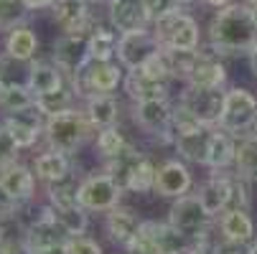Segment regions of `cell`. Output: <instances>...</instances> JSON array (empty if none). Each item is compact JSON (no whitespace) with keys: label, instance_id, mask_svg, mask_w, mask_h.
Here are the masks:
<instances>
[{"label":"cell","instance_id":"30bf717a","mask_svg":"<svg viewBox=\"0 0 257 254\" xmlns=\"http://www.w3.org/2000/svg\"><path fill=\"white\" fill-rule=\"evenodd\" d=\"M69 239V234L61 229V224L56 221L54 216V208L51 206H44L41 213L26 226L23 231V241L21 246L26 249V254H36L46 246H54V244H64Z\"/></svg>","mask_w":257,"mask_h":254},{"label":"cell","instance_id":"d6a6232c","mask_svg":"<svg viewBox=\"0 0 257 254\" xmlns=\"http://www.w3.org/2000/svg\"><path fill=\"white\" fill-rule=\"evenodd\" d=\"M36 107V94L28 84H6L0 92V110L6 112H21Z\"/></svg>","mask_w":257,"mask_h":254},{"label":"cell","instance_id":"ac0fdd59","mask_svg":"<svg viewBox=\"0 0 257 254\" xmlns=\"http://www.w3.org/2000/svg\"><path fill=\"white\" fill-rule=\"evenodd\" d=\"M51 16L61 33H87L92 26L89 0H54Z\"/></svg>","mask_w":257,"mask_h":254},{"label":"cell","instance_id":"484cf974","mask_svg":"<svg viewBox=\"0 0 257 254\" xmlns=\"http://www.w3.org/2000/svg\"><path fill=\"white\" fill-rule=\"evenodd\" d=\"M84 115L92 122V127L102 130V127H112L120 120V102L112 94H94L87 99Z\"/></svg>","mask_w":257,"mask_h":254},{"label":"cell","instance_id":"2e32d148","mask_svg":"<svg viewBox=\"0 0 257 254\" xmlns=\"http://www.w3.org/2000/svg\"><path fill=\"white\" fill-rule=\"evenodd\" d=\"M199 201L201 206L206 208V213L211 216H219V213H224L232 201H234V175H227V173H214L209 180H204L201 188H199Z\"/></svg>","mask_w":257,"mask_h":254},{"label":"cell","instance_id":"4dcf8cb0","mask_svg":"<svg viewBox=\"0 0 257 254\" xmlns=\"http://www.w3.org/2000/svg\"><path fill=\"white\" fill-rule=\"evenodd\" d=\"M234 168L247 180H257V132L252 135H237V153H234Z\"/></svg>","mask_w":257,"mask_h":254},{"label":"cell","instance_id":"d590c367","mask_svg":"<svg viewBox=\"0 0 257 254\" xmlns=\"http://www.w3.org/2000/svg\"><path fill=\"white\" fill-rule=\"evenodd\" d=\"M77 191H79V180L74 178V173L56 180V183H46V193H49V206L59 208V206H71L79 203L77 201Z\"/></svg>","mask_w":257,"mask_h":254},{"label":"cell","instance_id":"4fadbf2b","mask_svg":"<svg viewBox=\"0 0 257 254\" xmlns=\"http://www.w3.org/2000/svg\"><path fill=\"white\" fill-rule=\"evenodd\" d=\"M87 36L89 33H61L51 46V61L66 77H74L77 69L89 59L87 54Z\"/></svg>","mask_w":257,"mask_h":254},{"label":"cell","instance_id":"5bb4252c","mask_svg":"<svg viewBox=\"0 0 257 254\" xmlns=\"http://www.w3.org/2000/svg\"><path fill=\"white\" fill-rule=\"evenodd\" d=\"M107 18L117 33L145 31L153 23L145 0H115L112 6H107Z\"/></svg>","mask_w":257,"mask_h":254},{"label":"cell","instance_id":"7a4b0ae2","mask_svg":"<svg viewBox=\"0 0 257 254\" xmlns=\"http://www.w3.org/2000/svg\"><path fill=\"white\" fill-rule=\"evenodd\" d=\"M44 135H46L49 148L71 155V153H77L82 145L87 142V137L92 135V122L87 120L84 110H74V107H69V110H64L59 115L46 117Z\"/></svg>","mask_w":257,"mask_h":254},{"label":"cell","instance_id":"c3c4849f","mask_svg":"<svg viewBox=\"0 0 257 254\" xmlns=\"http://www.w3.org/2000/svg\"><path fill=\"white\" fill-rule=\"evenodd\" d=\"M247 56H249V69H252V74H254V79H257V44L252 46V51H249Z\"/></svg>","mask_w":257,"mask_h":254},{"label":"cell","instance_id":"cb8c5ba5","mask_svg":"<svg viewBox=\"0 0 257 254\" xmlns=\"http://www.w3.org/2000/svg\"><path fill=\"white\" fill-rule=\"evenodd\" d=\"M234 153H237V135L216 127L211 145H209V155H206V168L211 170H227L234 165Z\"/></svg>","mask_w":257,"mask_h":254},{"label":"cell","instance_id":"277c9868","mask_svg":"<svg viewBox=\"0 0 257 254\" xmlns=\"http://www.w3.org/2000/svg\"><path fill=\"white\" fill-rule=\"evenodd\" d=\"M153 33L163 49H183V51H196L201 46V28L199 21L183 11H176L171 16H163L153 23Z\"/></svg>","mask_w":257,"mask_h":254},{"label":"cell","instance_id":"3957f363","mask_svg":"<svg viewBox=\"0 0 257 254\" xmlns=\"http://www.w3.org/2000/svg\"><path fill=\"white\" fill-rule=\"evenodd\" d=\"M125 66L120 61H94V59H87L74 77L71 79V89H74L77 97H94V94H112L122 79H125Z\"/></svg>","mask_w":257,"mask_h":254},{"label":"cell","instance_id":"8fae6325","mask_svg":"<svg viewBox=\"0 0 257 254\" xmlns=\"http://www.w3.org/2000/svg\"><path fill=\"white\" fill-rule=\"evenodd\" d=\"M161 41L153 33V28L145 31H133V33H120V44H117V61L125 66V71L140 69L151 56L161 51Z\"/></svg>","mask_w":257,"mask_h":254},{"label":"cell","instance_id":"7c38bea8","mask_svg":"<svg viewBox=\"0 0 257 254\" xmlns=\"http://www.w3.org/2000/svg\"><path fill=\"white\" fill-rule=\"evenodd\" d=\"M168 221L183 231L186 236H196L201 231L209 229V221H211V216L206 213V208L201 206L199 196H178L168 211Z\"/></svg>","mask_w":257,"mask_h":254},{"label":"cell","instance_id":"e575fe53","mask_svg":"<svg viewBox=\"0 0 257 254\" xmlns=\"http://www.w3.org/2000/svg\"><path fill=\"white\" fill-rule=\"evenodd\" d=\"M74 89L69 87H61L56 92H46V94H39L36 97V110H39L44 117H51V115H59L64 110L71 107V99H74Z\"/></svg>","mask_w":257,"mask_h":254},{"label":"cell","instance_id":"83f0119b","mask_svg":"<svg viewBox=\"0 0 257 254\" xmlns=\"http://www.w3.org/2000/svg\"><path fill=\"white\" fill-rule=\"evenodd\" d=\"M122 87L133 102H145V99H166L168 97V84L166 82H153L143 77L140 71H127Z\"/></svg>","mask_w":257,"mask_h":254},{"label":"cell","instance_id":"603a6c76","mask_svg":"<svg viewBox=\"0 0 257 254\" xmlns=\"http://www.w3.org/2000/svg\"><path fill=\"white\" fill-rule=\"evenodd\" d=\"M64 79H66V74H64V71H61L54 61H33V64L28 66V79H26V84L33 89L36 97H39V94L56 92V89L66 87Z\"/></svg>","mask_w":257,"mask_h":254},{"label":"cell","instance_id":"6da1fadb","mask_svg":"<svg viewBox=\"0 0 257 254\" xmlns=\"http://www.w3.org/2000/svg\"><path fill=\"white\" fill-rule=\"evenodd\" d=\"M209 44L219 54H249L257 44V23L249 3H229L214 13Z\"/></svg>","mask_w":257,"mask_h":254},{"label":"cell","instance_id":"f546056e","mask_svg":"<svg viewBox=\"0 0 257 254\" xmlns=\"http://www.w3.org/2000/svg\"><path fill=\"white\" fill-rule=\"evenodd\" d=\"M143 158V153L138 148H133V145H127V148L122 153H117L115 158L104 160V173H109L115 178V183L127 193V183H130V175H133V168L138 165V160Z\"/></svg>","mask_w":257,"mask_h":254},{"label":"cell","instance_id":"d4e9b609","mask_svg":"<svg viewBox=\"0 0 257 254\" xmlns=\"http://www.w3.org/2000/svg\"><path fill=\"white\" fill-rule=\"evenodd\" d=\"M33 173L39 180L44 183H56V180L71 175V160H69V153H61V150H54L49 148L46 153H41L33 163Z\"/></svg>","mask_w":257,"mask_h":254},{"label":"cell","instance_id":"f6af8a7d","mask_svg":"<svg viewBox=\"0 0 257 254\" xmlns=\"http://www.w3.org/2000/svg\"><path fill=\"white\" fill-rule=\"evenodd\" d=\"M214 254H249V244L232 241V239H219Z\"/></svg>","mask_w":257,"mask_h":254},{"label":"cell","instance_id":"816d5d0a","mask_svg":"<svg viewBox=\"0 0 257 254\" xmlns=\"http://www.w3.org/2000/svg\"><path fill=\"white\" fill-rule=\"evenodd\" d=\"M249 254H257V239H254V241L249 244Z\"/></svg>","mask_w":257,"mask_h":254},{"label":"cell","instance_id":"11a10c76","mask_svg":"<svg viewBox=\"0 0 257 254\" xmlns=\"http://www.w3.org/2000/svg\"><path fill=\"white\" fill-rule=\"evenodd\" d=\"M183 6H191V3H201V0H181Z\"/></svg>","mask_w":257,"mask_h":254},{"label":"cell","instance_id":"e0dca14e","mask_svg":"<svg viewBox=\"0 0 257 254\" xmlns=\"http://www.w3.org/2000/svg\"><path fill=\"white\" fill-rule=\"evenodd\" d=\"M194 186L191 180V170L186 168V163L181 160H166L163 165H158L156 173V193L163 198H178L186 196Z\"/></svg>","mask_w":257,"mask_h":254},{"label":"cell","instance_id":"7bdbcfd3","mask_svg":"<svg viewBox=\"0 0 257 254\" xmlns=\"http://www.w3.org/2000/svg\"><path fill=\"white\" fill-rule=\"evenodd\" d=\"M66 246H69V251L71 254H102V246H99V241H94V239H89V236H69L66 239Z\"/></svg>","mask_w":257,"mask_h":254},{"label":"cell","instance_id":"9a60e30c","mask_svg":"<svg viewBox=\"0 0 257 254\" xmlns=\"http://www.w3.org/2000/svg\"><path fill=\"white\" fill-rule=\"evenodd\" d=\"M3 125L8 127V132L18 142V148L26 150V148H33V145L39 142V137L44 135L46 117L36 110V107H28V110H21V112H8Z\"/></svg>","mask_w":257,"mask_h":254},{"label":"cell","instance_id":"680465c9","mask_svg":"<svg viewBox=\"0 0 257 254\" xmlns=\"http://www.w3.org/2000/svg\"><path fill=\"white\" fill-rule=\"evenodd\" d=\"M254 132H257V122H254Z\"/></svg>","mask_w":257,"mask_h":254},{"label":"cell","instance_id":"db71d44e","mask_svg":"<svg viewBox=\"0 0 257 254\" xmlns=\"http://www.w3.org/2000/svg\"><path fill=\"white\" fill-rule=\"evenodd\" d=\"M6 244V236H3V224H0V246Z\"/></svg>","mask_w":257,"mask_h":254},{"label":"cell","instance_id":"f35d334b","mask_svg":"<svg viewBox=\"0 0 257 254\" xmlns=\"http://www.w3.org/2000/svg\"><path fill=\"white\" fill-rule=\"evenodd\" d=\"M28 8L23 0H0V31H13L18 26H26Z\"/></svg>","mask_w":257,"mask_h":254},{"label":"cell","instance_id":"60d3db41","mask_svg":"<svg viewBox=\"0 0 257 254\" xmlns=\"http://www.w3.org/2000/svg\"><path fill=\"white\" fill-rule=\"evenodd\" d=\"M18 142L13 140V135L8 132V127H0V168H6L8 163H13L18 158Z\"/></svg>","mask_w":257,"mask_h":254},{"label":"cell","instance_id":"b9f144b4","mask_svg":"<svg viewBox=\"0 0 257 254\" xmlns=\"http://www.w3.org/2000/svg\"><path fill=\"white\" fill-rule=\"evenodd\" d=\"M145 6H148V13H151V21L156 23L158 18L163 16H171L176 11H181V0H145Z\"/></svg>","mask_w":257,"mask_h":254},{"label":"cell","instance_id":"4316f807","mask_svg":"<svg viewBox=\"0 0 257 254\" xmlns=\"http://www.w3.org/2000/svg\"><path fill=\"white\" fill-rule=\"evenodd\" d=\"M117 44H120V33L109 26H94L87 36V54L94 61H112L117 56Z\"/></svg>","mask_w":257,"mask_h":254},{"label":"cell","instance_id":"8d00e7d4","mask_svg":"<svg viewBox=\"0 0 257 254\" xmlns=\"http://www.w3.org/2000/svg\"><path fill=\"white\" fill-rule=\"evenodd\" d=\"M156 173H158V168L151 163V158L143 155V158L138 160V165L133 168L127 191H130V193H148V191H156Z\"/></svg>","mask_w":257,"mask_h":254},{"label":"cell","instance_id":"9f6ffc18","mask_svg":"<svg viewBox=\"0 0 257 254\" xmlns=\"http://www.w3.org/2000/svg\"><path fill=\"white\" fill-rule=\"evenodd\" d=\"M244 3H249V6H252V3H257V0H244Z\"/></svg>","mask_w":257,"mask_h":254},{"label":"cell","instance_id":"7dc6e473","mask_svg":"<svg viewBox=\"0 0 257 254\" xmlns=\"http://www.w3.org/2000/svg\"><path fill=\"white\" fill-rule=\"evenodd\" d=\"M36 254H71V251H69V246H66V241H64V244H54V246H46V249L36 251Z\"/></svg>","mask_w":257,"mask_h":254},{"label":"cell","instance_id":"1f68e13d","mask_svg":"<svg viewBox=\"0 0 257 254\" xmlns=\"http://www.w3.org/2000/svg\"><path fill=\"white\" fill-rule=\"evenodd\" d=\"M54 216H56V221L61 224V229L69 236H82L87 231V226H89V211L84 206H79V203L59 206V208H54Z\"/></svg>","mask_w":257,"mask_h":254},{"label":"cell","instance_id":"f5cc1de1","mask_svg":"<svg viewBox=\"0 0 257 254\" xmlns=\"http://www.w3.org/2000/svg\"><path fill=\"white\" fill-rule=\"evenodd\" d=\"M249 8H252V16H254V23H257V3H252Z\"/></svg>","mask_w":257,"mask_h":254},{"label":"cell","instance_id":"d6986e66","mask_svg":"<svg viewBox=\"0 0 257 254\" xmlns=\"http://www.w3.org/2000/svg\"><path fill=\"white\" fill-rule=\"evenodd\" d=\"M224 82H227V69H224L222 59H219V51L211 44L204 51L199 46V61H196L186 84H191V87H224Z\"/></svg>","mask_w":257,"mask_h":254},{"label":"cell","instance_id":"52a82bcc","mask_svg":"<svg viewBox=\"0 0 257 254\" xmlns=\"http://www.w3.org/2000/svg\"><path fill=\"white\" fill-rule=\"evenodd\" d=\"M254 122H257V97L244 87L227 89L222 120H219L216 127H222L232 135H244L249 127H254Z\"/></svg>","mask_w":257,"mask_h":254},{"label":"cell","instance_id":"ee69618b","mask_svg":"<svg viewBox=\"0 0 257 254\" xmlns=\"http://www.w3.org/2000/svg\"><path fill=\"white\" fill-rule=\"evenodd\" d=\"M21 206H23V203H18V201L6 191V186L0 183V224L16 219V213H18V208H21Z\"/></svg>","mask_w":257,"mask_h":254},{"label":"cell","instance_id":"ba28073f","mask_svg":"<svg viewBox=\"0 0 257 254\" xmlns=\"http://www.w3.org/2000/svg\"><path fill=\"white\" fill-rule=\"evenodd\" d=\"M122 188L115 183V178L109 173H92L87 178L79 180V191H77V201L79 206H84L87 211H109L120 206L122 198Z\"/></svg>","mask_w":257,"mask_h":254},{"label":"cell","instance_id":"bcb514c9","mask_svg":"<svg viewBox=\"0 0 257 254\" xmlns=\"http://www.w3.org/2000/svg\"><path fill=\"white\" fill-rule=\"evenodd\" d=\"M28 11H44V8H51L54 0H23Z\"/></svg>","mask_w":257,"mask_h":254},{"label":"cell","instance_id":"44dd1931","mask_svg":"<svg viewBox=\"0 0 257 254\" xmlns=\"http://www.w3.org/2000/svg\"><path fill=\"white\" fill-rule=\"evenodd\" d=\"M0 183L6 186V191L18 203H28L33 198V191H36V173L28 165L13 160L6 168H0Z\"/></svg>","mask_w":257,"mask_h":254},{"label":"cell","instance_id":"f1b7e54d","mask_svg":"<svg viewBox=\"0 0 257 254\" xmlns=\"http://www.w3.org/2000/svg\"><path fill=\"white\" fill-rule=\"evenodd\" d=\"M6 54H11L18 61L31 64L39 54V36H36L28 26H18L13 31H8L6 36Z\"/></svg>","mask_w":257,"mask_h":254},{"label":"cell","instance_id":"74e56055","mask_svg":"<svg viewBox=\"0 0 257 254\" xmlns=\"http://www.w3.org/2000/svg\"><path fill=\"white\" fill-rule=\"evenodd\" d=\"M127 140H125V135L112 125V127H102L99 132H97V153L104 158V160H109V158H115L117 153H122L125 148H127Z\"/></svg>","mask_w":257,"mask_h":254},{"label":"cell","instance_id":"5b68a950","mask_svg":"<svg viewBox=\"0 0 257 254\" xmlns=\"http://www.w3.org/2000/svg\"><path fill=\"white\" fill-rule=\"evenodd\" d=\"M224 97H227V92L222 87H191V84H186V89L178 97V107L183 112H189L196 122L216 127L219 120H222Z\"/></svg>","mask_w":257,"mask_h":254},{"label":"cell","instance_id":"681fc988","mask_svg":"<svg viewBox=\"0 0 257 254\" xmlns=\"http://www.w3.org/2000/svg\"><path fill=\"white\" fill-rule=\"evenodd\" d=\"M201 3H204V6H209V8H216V11H219V8H224V6H229L232 0H201Z\"/></svg>","mask_w":257,"mask_h":254},{"label":"cell","instance_id":"f907efd6","mask_svg":"<svg viewBox=\"0 0 257 254\" xmlns=\"http://www.w3.org/2000/svg\"><path fill=\"white\" fill-rule=\"evenodd\" d=\"M89 3H94V6H112L115 0H89Z\"/></svg>","mask_w":257,"mask_h":254},{"label":"cell","instance_id":"ffe728a7","mask_svg":"<svg viewBox=\"0 0 257 254\" xmlns=\"http://www.w3.org/2000/svg\"><path fill=\"white\" fill-rule=\"evenodd\" d=\"M140 226H143V221L138 219V216H135L130 208L115 206V208H109V211H107L104 231H107L109 239H112L117 246H122V249H127V246L138 239Z\"/></svg>","mask_w":257,"mask_h":254},{"label":"cell","instance_id":"8992f818","mask_svg":"<svg viewBox=\"0 0 257 254\" xmlns=\"http://www.w3.org/2000/svg\"><path fill=\"white\" fill-rule=\"evenodd\" d=\"M130 246H143V249H151L156 254H189L191 251V236L178 231L171 221L168 224L143 221L140 234H138V239Z\"/></svg>","mask_w":257,"mask_h":254},{"label":"cell","instance_id":"836d02e7","mask_svg":"<svg viewBox=\"0 0 257 254\" xmlns=\"http://www.w3.org/2000/svg\"><path fill=\"white\" fill-rule=\"evenodd\" d=\"M163 59L168 64V71L173 79H183L189 82L191 71L199 61V49L196 51H183V49H163Z\"/></svg>","mask_w":257,"mask_h":254},{"label":"cell","instance_id":"9c48e42d","mask_svg":"<svg viewBox=\"0 0 257 254\" xmlns=\"http://www.w3.org/2000/svg\"><path fill=\"white\" fill-rule=\"evenodd\" d=\"M133 117H135V122H138V127H140L143 132L173 142V107H171L168 97H166V99L135 102Z\"/></svg>","mask_w":257,"mask_h":254},{"label":"cell","instance_id":"6f0895ef","mask_svg":"<svg viewBox=\"0 0 257 254\" xmlns=\"http://www.w3.org/2000/svg\"><path fill=\"white\" fill-rule=\"evenodd\" d=\"M0 92H3V82H0Z\"/></svg>","mask_w":257,"mask_h":254},{"label":"cell","instance_id":"7402d4cb","mask_svg":"<svg viewBox=\"0 0 257 254\" xmlns=\"http://www.w3.org/2000/svg\"><path fill=\"white\" fill-rule=\"evenodd\" d=\"M219 234H222V239H232L242 244H252L257 239L254 221L242 206H232L224 213H219Z\"/></svg>","mask_w":257,"mask_h":254},{"label":"cell","instance_id":"ab89813d","mask_svg":"<svg viewBox=\"0 0 257 254\" xmlns=\"http://www.w3.org/2000/svg\"><path fill=\"white\" fill-rule=\"evenodd\" d=\"M133 71H140L143 77H148V79H153V82H166V84L173 79L171 71H168V64H166V59H163V49H161L156 56H151L140 69H133Z\"/></svg>","mask_w":257,"mask_h":254}]
</instances>
